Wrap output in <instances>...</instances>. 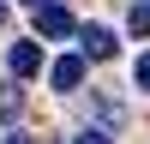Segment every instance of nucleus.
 Returning <instances> with one entry per match:
<instances>
[{
  "label": "nucleus",
  "mask_w": 150,
  "mask_h": 144,
  "mask_svg": "<svg viewBox=\"0 0 150 144\" xmlns=\"http://www.w3.org/2000/svg\"><path fill=\"white\" fill-rule=\"evenodd\" d=\"M6 144H36V138H6Z\"/></svg>",
  "instance_id": "obj_10"
},
{
  "label": "nucleus",
  "mask_w": 150,
  "mask_h": 144,
  "mask_svg": "<svg viewBox=\"0 0 150 144\" xmlns=\"http://www.w3.org/2000/svg\"><path fill=\"white\" fill-rule=\"evenodd\" d=\"M24 108V96H18V84H0V114H18Z\"/></svg>",
  "instance_id": "obj_6"
},
{
  "label": "nucleus",
  "mask_w": 150,
  "mask_h": 144,
  "mask_svg": "<svg viewBox=\"0 0 150 144\" xmlns=\"http://www.w3.org/2000/svg\"><path fill=\"white\" fill-rule=\"evenodd\" d=\"M6 66H12V78H36V72H42V48L36 42H12L6 48Z\"/></svg>",
  "instance_id": "obj_3"
},
{
  "label": "nucleus",
  "mask_w": 150,
  "mask_h": 144,
  "mask_svg": "<svg viewBox=\"0 0 150 144\" xmlns=\"http://www.w3.org/2000/svg\"><path fill=\"white\" fill-rule=\"evenodd\" d=\"M24 6H42V0H24Z\"/></svg>",
  "instance_id": "obj_11"
},
{
  "label": "nucleus",
  "mask_w": 150,
  "mask_h": 144,
  "mask_svg": "<svg viewBox=\"0 0 150 144\" xmlns=\"http://www.w3.org/2000/svg\"><path fill=\"white\" fill-rule=\"evenodd\" d=\"M126 30H132V36H150V0H132V12H126Z\"/></svg>",
  "instance_id": "obj_5"
},
{
  "label": "nucleus",
  "mask_w": 150,
  "mask_h": 144,
  "mask_svg": "<svg viewBox=\"0 0 150 144\" xmlns=\"http://www.w3.org/2000/svg\"><path fill=\"white\" fill-rule=\"evenodd\" d=\"M0 30H6V0H0Z\"/></svg>",
  "instance_id": "obj_9"
},
{
  "label": "nucleus",
  "mask_w": 150,
  "mask_h": 144,
  "mask_svg": "<svg viewBox=\"0 0 150 144\" xmlns=\"http://www.w3.org/2000/svg\"><path fill=\"white\" fill-rule=\"evenodd\" d=\"M48 84H54V90H78L84 84V54H60L54 66H48Z\"/></svg>",
  "instance_id": "obj_4"
},
{
  "label": "nucleus",
  "mask_w": 150,
  "mask_h": 144,
  "mask_svg": "<svg viewBox=\"0 0 150 144\" xmlns=\"http://www.w3.org/2000/svg\"><path fill=\"white\" fill-rule=\"evenodd\" d=\"M78 24H72V12L60 6V0H42L36 6V36H72Z\"/></svg>",
  "instance_id": "obj_1"
},
{
  "label": "nucleus",
  "mask_w": 150,
  "mask_h": 144,
  "mask_svg": "<svg viewBox=\"0 0 150 144\" xmlns=\"http://www.w3.org/2000/svg\"><path fill=\"white\" fill-rule=\"evenodd\" d=\"M72 144H108V132H96V126H84L78 138H72Z\"/></svg>",
  "instance_id": "obj_7"
},
{
  "label": "nucleus",
  "mask_w": 150,
  "mask_h": 144,
  "mask_svg": "<svg viewBox=\"0 0 150 144\" xmlns=\"http://www.w3.org/2000/svg\"><path fill=\"white\" fill-rule=\"evenodd\" d=\"M78 42H84V54H90V60H114V54H120V36L102 30V24H84Z\"/></svg>",
  "instance_id": "obj_2"
},
{
  "label": "nucleus",
  "mask_w": 150,
  "mask_h": 144,
  "mask_svg": "<svg viewBox=\"0 0 150 144\" xmlns=\"http://www.w3.org/2000/svg\"><path fill=\"white\" fill-rule=\"evenodd\" d=\"M132 78H138L144 90H150V54H138V72H132Z\"/></svg>",
  "instance_id": "obj_8"
}]
</instances>
